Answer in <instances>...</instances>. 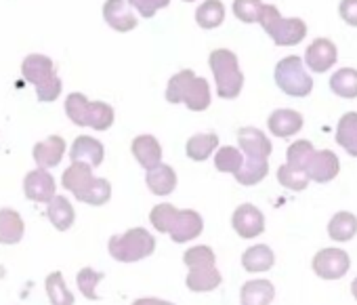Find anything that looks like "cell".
<instances>
[{"label": "cell", "mask_w": 357, "mask_h": 305, "mask_svg": "<svg viewBox=\"0 0 357 305\" xmlns=\"http://www.w3.org/2000/svg\"><path fill=\"white\" fill-rule=\"evenodd\" d=\"M305 171H307L311 181L328 184V181H332L338 175L340 163H338L336 154H332V151H328V149H321V151H315V154L311 156V161H309Z\"/></svg>", "instance_id": "8fae6325"}, {"label": "cell", "mask_w": 357, "mask_h": 305, "mask_svg": "<svg viewBox=\"0 0 357 305\" xmlns=\"http://www.w3.org/2000/svg\"><path fill=\"white\" fill-rule=\"evenodd\" d=\"M336 141L351 156L357 158V114L355 112H349L340 118L338 128H336Z\"/></svg>", "instance_id": "d4e9b609"}, {"label": "cell", "mask_w": 357, "mask_h": 305, "mask_svg": "<svg viewBox=\"0 0 357 305\" xmlns=\"http://www.w3.org/2000/svg\"><path fill=\"white\" fill-rule=\"evenodd\" d=\"M22 72L28 82L36 87L40 101H55L61 93V80L55 74L53 61L45 55H30L22 64Z\"/></svg>", "instance_id": "3957f363"}, {"label": "cell", "mask_w": 357, "mask_h": 305, "mask_svg": "<svg viewBox=\"0 0 357 305\" xmlns=\"http://www.w3.org/2000/svg\"><path fill=\"white\" fill-rule=\"evenodd\" d=\"M328 234L336 242H347L357 234V217L351 213H336L328 223Z\"/></svg>", "instance_id": "4316f807"}, {"label": "cell", "mask_w": 357, "mask_h": 305, "mask_svg": "<svg viewBox=\"0 0 357 305\" xmlns=\"http://www.w3.org/2000/svg\"><path fill=\"white\" fill-rule=\"evenodd\" d=\"M330 89H332V93H336L338 97L355 99V97H357V72L351 70V68L338 70V72L330 78Z\"/></svg>", "instance_id": "f1b7e54d"}, {"label": "cell", "mask_w": 357, "mask_h": 305, "mask_svg": "<svg viewBox=\"0 0 357 305\" xmlns=\"http://www.w3.org/2000/svg\"><path fill=\"white\" fill-rule=\"evenodd\" d=\"M217 145H219V137L217 135H213V133H200V135H194L190 141H188V145H185V154L192 158V161H196V163H202V161H206L213 151L217 149Z\"/></svg>", "instance_id": "cb8c5ba5"}, {"label": "cell", "mask_w": 357, "mask_h": 305, "mask_svg": "<svg viewBox=\"0 0 357 305\" xmlns=\"http://www.w3.org/2000/svg\"><path fill=\"white\" fill-rule=\"evenodd\" d=\"M132 156L145 171H149L162 163V147L151 135H139L132 141Z\"/></svg>", "instance_id": "e0dca14e"}, {"label": "cell", "mask_w": 357, "mask_h": 305, "mask_svg": "<svg viewBox=\"0 0 357 305\" xmlns=\"http://www.w3.org/2000/svg\"><path fill=\"white\" fill-rule=\"evenodd\" d=\"M273 261H275L273 251L265 244L248 248L242 257V265L246 271H267L273 267Z\"/></svg>", "instance_id": "484cf974"}, {"label": "cell", "mask_w": 357, "mask_h": 305, "mask_svg": "<svg viewBox=\"0 0 357 305\" xmlns=\"http://www.w3.org/2000/svg\"><path fill=\"white\" fill-rule=\"evenodd\" d=\"M238 143H240V149L244 151V156L252 161H267L273 149L265 133H261L259 128H250V126L238 133Z\"/></svg>", "instance_id": "30bf717a"}, {"label": "cell", "mask_w": 357, "mask_h": 305, "mask_svg": "<svg viewBox=\"0 0 357 305\" xmlns=\"http://www.w3.org/2000/svg\"><path fill=\"white\" fill-rule=\"evenodd\" d=\"M183 103L194 110V112H202L211 105V89H208V82L204 78H194L185 97H183Z\"/></svg>", "instance_id": "f546056e"}, {"label": "cell", "mask_w": 357, "mask_h": 305, "mask_svg": "<svg viewBox=\"0 0 357 305\" xmlns=\"http://www.w3.org/2000/svg\"><path fill=\"white\" fill-rule=\"evenodd\" d=\"M95 177H93V167L84 165V163H74L66 173H63V188L70 190L78 200H82V196L86 194V190L93 186Z\"/></svg>", "instance_id": "9a60e30c"}, {"label": "cell", "mask_w": 357, "mask_h": 305, "mask_svg": "<svg viewBox=\"0 0 357 305\" xmlns=\"http://www.w3.org/2000/svg\"><path fill=\"white\" fill-rule=\"evenodd\" d=\"M261 26L265 28V32L275 40V45H298L305 34H307V28L301 20L292 17V20H284L280 17L278 9L271 7V5H265L263 7V13H261Z\"/></svg>", "instance_id": "8992f818"}, {"label": "cell", "mask_w": 357, "mask_h": 305, "mask_svg": "<svg viewBox=\"0 0 357 305\" xmlns=\"http://www.w3.org/2000/svg\"><path fill=\"white\" fill-rule=\"evenodd\" d=\"M176 215H178V209H174L172 204L162 202V204H158V207L149 213V221L153 223V228H155L158 232L168 234L170 228H172V223H174V219H176Z\"/></svg>", "instance_id": "8d00e7d4"}, {"label": "cell", "mask_w": 357, "mask_h": 305, "mask_svg": "<svg viewBox=\"0 0 357 305\" xmlns=\"http://www.w3.org/2000/svg\"><path fill=\"white\" fill-rule=\"evenodd\" d=\"M107 246H109V255L116 261L132 263V261L149 257L153 253V248H155V240L147 230L135 228V230H128L122 236H112Z\"/></svg>", "instance_id": "277c9868"}, {"label": "cell", "mask_w": 357, "mask_h": 305, "mask_svg": "<svg viewBox=\"0 0 357 305\" xmlns=\"http://www.w3.org/2000/svg\"><path fill=\"white\" fill-rule=\"evenodd\" d=\"M196 20H198V26H200V28L213 30V28H217L219 24H223V20H225V9H223V5L219 3V0H208V3H204V5L198 9Z\"/></svg>", "instance_id": "836d02e7"}, {"label": "cell", "mask_w": 357, "mask_h": 305, "mask_svg": "<svg viewBox=\"0 0 357 305\" xmlns=\"http://www.w3.org/2000/svg\"><path fill=\"white\" fill-rule=\"evenodd\" d=\"M273 286L271 282L267 280H252V282H246L244 288H242V303L244 305H255V303H261V305H267L273 301Z\"/></svg>", "instance_id": "83f0119b"}, {"label": "cell", "mask_w": 357, "mask_h": 305, "mask_svg": "<svg viewBox=\"0 0 357 305\" xmlns=\"http://www.w3.org/2000/svg\"><path fill=\"white\" fill-rule=\"evenodd\" d=\"M334 61H336V47L326 38L315 40L307 51V66L313 72H326L334 66Z\"/></svg>", "instance_id": "ac0fdd59"}, {"label": "cell", "mask_w": 357, "mask_h": 305, "mask_svg": "<svg viewBox=\"0 0 357 305\" xmlns=\"http://www.w3.org/2000/svg\"><path fill=\"white\" fill-rule=\"evenodd\" d=\"M47 295H49L51 303H55V305H61V303L72 305L74 303V295L68 290L66 280L59 271H55L47 278Z\"/></svg>", "instance_id": "e575fe53"}, {"label": "cell", "mask_w": 357, "mask_h": 305, "mask_svg": "<svg viewBox=\"0 0 357 305\" xmlns=\"http://www.w3.org/2000/svg\"><path fill=\"white\" fill-rule=\"evenodd\" d=\"M242 165H244V151H240V149H236V147H231V145L217 149V156H215V167H217V171L236 175V173L242 169Z\"/></svg>", "instance_id": "1f68e13d"}, {"label": "cell", "mask_w": 357, "mask_h": 305, "mask_svg": "<svg viewBox=\"0 0 357 305\" xmlns=\"http://www.w3.org/2000/svg\"><path fill=\"white\" fill-rule=\"evenodd\" d=\"M194 78H196V74L192 70H183V72H178L176 76H172L170 82H168V89H166V99L170 103L183 101V97H185V93H188Z\"/></svg>", "instance_id": "d590c367"}, {"label": "cell", "mask_w": 357, "mask_h": 305, "mask_svg": "<svg viewBox=\"0 0 357 305\" xmlns=\"http://www.w3.org/2000/svg\"><path fill=\"white\" fill-rule=\"evenodd\" d=\"M128 3L143 15V17H151L158 9L166 7L170 0H128Z\"/></svg>", "instance_id": "b9f144b4"}, {"label": "cell", "mask_w": 357, "mask_h": 305, "mask_svg": "<svg viewBox=\"0 0 357 305\" xmlns=\"http://www.w3.org/2000/svg\"><path fill=\"white\" fill-rule=\"evenodd\" d=\"M47 215H49L51 223H53L59 232L70 230V228H72V223H74V217H76L74 207H72V204H70V200H68V198H63V196H53V200L49 202V211H47Z\"/></svg>", "instance_id": "603a6c76"}, {"label": "cell", "mask_w": 357, "mask_h": 305, "mask_svg": "<svg viewBox=\"0 0 357 305\" xmlns=\"http://www.w3.org/2000/svg\"><path fill=\"white\" fill-rule=\"evenodd\" d=\"M278 179H280V184H282L284 188L294 190V192L305 190V188L309 186V181H311L305 169L294 167V165H288V163H286L284 167H280V171H278Z\"/></svg>", "instance_id": "d6a6232c"}, {"label": "cell", "mask_w": 357, "mask_h": 305, "mask_svg": "<svg viewBox=\"0 0 357 305\" xmlns=\"http://www.w3.org/2000/svg\"><path fill=\"white\" fill-rule=\"evenodd\" d=\"M103 15H105V22L118 32H128L137 26V20L128 11L126 0H107L103 7Z\"/></svg>", "instance_id": "ffe728a7"}, {"label": "cell", "mask_w": 357, "mask_h": 305, "mask_svg": "<svg viewBox=\"0 0 357 305\" xmlns=\"http://www.w3.org/2000/svg\"><path fill=\"white\" fill-rule=\"evenodd\" d=\"M66 154V141L59 135H51L34 145V161L40 169H51L61 163Z\"/></svg>", "instance_id": "5bb4252c"}, {"label": "cell", "mask_w": 357, "mask_h": 305, "mask_svg": "<svg viewBox=\"0 0 357 305\" xmlns=\"http://www.w3.org/2000/svg\"><path fill=\"white\" fill-rule=\"evenodd\" d=\"M0 278H5V267L3 265H0Z\"/></svg>", "instance_id": "f6af8a7d"}, {"label": "cell", "mask_w": 357, "mask_h": 305, "mask_svg": "<svg viewBox=\"0 0 357 305\" xmlns=\"http://www.w3.org/2000/svg\"><path fill=\"white\" fill-rule=\"evenodd\" d=\"M188 3H190V0H188Z\"/></svg>", "instance_id": "bcb514c9"}, {"label": "cell", "mask_w": 357, "mask_h": 305, "mask_svg": "<svg viewBox=\"0 0 357 305\" xmlns=\"http://www.w3.org/2000/svg\"><path fill=\"white\" fill-rule=\"evenodd\" d=\"M202 228H204V221H202V217L196 211H178V215H176V219H174V223H172L168 234H170V238L174 242L183 244L188 240L198 238Z\"/></svg>", "instance_id": "4fadbf2b"}, {"label": "cell", "mask_w": 357, "mask_h": 305, "mask_svg": "<svg viewBox=\"0 0 357 305\" xmlns=\"http://www.w3.org/2000/svg\"><path fill=\"white\" fill-rule=\"evenodd\" d=\"M183 261L190 267V276L185 280L188 288L196 292H204V290H215L221 284V274L215 267V253L208 246L190 248L183 255Z\"/></svg>", "instance_id": "6da1fadb"}, {"label": "cell", "mask_w": 357, "mask_h": 305, "mask_svg": "<svg viewBox=\"0 0 357 305\" xmlns=\"http://www.w3.org/2000/svg\"><path fill=\"white\" fill-rule=\"evenodd\" d=\"M267 173H269V163L267 161H252V158L244 156V165L236 173V179L242 186H257L267 177Z\"/></svg>", "instance_id": "4dcf8cb0"}, {"label": "cell", "mask_w": 357, "mask_h": 305, "mask_svg": "<svg viewBox=\"0 0 357 305\" xmlns=\"http://www.w3.org/2000/svg\"><path fill=\"white\" fill-rule=\"evenodd\" d=\"M109 196H112V186H109L105 179H97V177H95L93 186H91V188L86 190V194L82 196V202L93 204V207H101V204H105V202L109 200Z\"/></svg>", "instance_id": "ab89813d"}, {"label": "cell", "mask_w": 357, "mask_h": 305, "mask_svg": "<svg viewBox=\"0 0 357 305\" xmlns=\"http://www.w3.org/2000/svg\"><path fill=\"white\" fill-rule=\"evenodd\" d=\"M234 230L242 236V238H255L259 234H263L265 230V219L263 213L252 207V204H242L236 209L234 219H231Z\"/></svg>", "instance_id": "7c38bea8"}, {"label": "cell", "mask_w": 357, "mask_h": 305, "mask_svg": "<svg viewBox=\"0 0 357 305\" xmlns=\"http://www.w3.org/2000/svg\"><path fill=\"white\" fill-rule=\"evenodd\" d=\"M24 238V221L17 211L0 209V242L15 244Z\"/></svg>", "instance_id": "7402d4cb"}, {"label": "cell", "mask_w": 357, "mask_h": 305, "mask_svg": "<svg viewBox=\"0 0 357 305\" xmlns=\"http://www.w3.org/2000/svg\"><path fill=\"white\" fill-rule=\"evenodd\" d=\"M66 112L78 126L107 131L114 124V110L103 101H89L82 93H72L66 99Z\"/></svg>", "instance_id": "7a4b0ae2"}, {"label": "cell", "mask_w": 357, "mask_h": 305, "mask_svg": "<svg viewBox=\"0 0 357 305\" xmlns=\"http://www.w3.org/2000/svg\"><path fill=\"white\" fill-rule=\"evenodd\" d=\"M269 131L275 137H290L301 131L303 126V116L294 110H275L269 120H267Z\"/></svg>", "instance_id": "d6986e66"}, {"label": "cell", "mask_w": 357, "mask_h": 305, "mask_svg": "<svg viewBox=\"0 0 357 305\" xmlns=\"http://www.w3.org/2000/svg\"><path fill=\"white\" fill-rule=\"evenodd\" d=\"M101 280H103V274H101V271H95V269H91V267H84V269L78 274V288L82 290V295H84L86 299L97 301L99 297H97L95 286H97Z\"/></svg>", "instance_id": "60d3db41"}, {"label": "cell", "mask_w": 357, "mask_h": 305, "mask_svg": "<svg viewBox=\"0 0 357 305\" xmlns=\"http://www.w3.org/2000/svg\"><path fill=\"white\" fill-rule=\"evenodd\" d=\"M147 188L155 194V196H168L174 188H176V175L168 165H158L153 169L147 171Z\"/></svg>", "instance_id": "44dd1931"}, {"label": "cell", "mask_w": 357, "mask_h": 305, "mask_svg": "<svg viewBox=\"0 0 357 305\" xmlns=\"http://www.w3.org/2000/svg\"><path fill=\"white\" fill-rule=\"evenodd\" d=\"M313 154H315V149H313V145L309 141H294L286 151V163L294 165V167H301V169H307Z\"/></svg>", "instance_id": "74e56055"}, {"label": "cell", "mask_w": 357, "mask_h": 305, "mask_svg": "<svg viewBox=\"0 0 357 305\" xmlns=\"http://www.w3.org/2000/svg\"><path fill=\"white\" fill-rule=\"evenodd\" d=\"M340 15L349 26H357V0H342Z\"/></svg>", "instance_id": "7bdbcfd3"}, {"label": "cell", "mask_w": 357, "mask_h": 305, "mask_svg": "<svg viewBox=\"0 0 357 305\" xmlns=\"http://www.w3.org/2000/svg\"><path fill=\"white\" fill-rule=\"evenodd\" d=\"M275 82L286 95H292V97H305L313 89V80L305 72L301 57L282 59L275 68Z\"/></svg>", "instance_id": "52a82bcc"}, {"label": "cell", "mask_w": 357, "mask_h": 305, "mask_svg": "<svg viewBox=\"0 0 357 305\" xmlns=\"http://www.w3.org/2000/svg\"><path fill=\"white\" fill-rule=\"evenodd\" d=\"M24 192L28 200L34 202H51L55 196V179L47 169H36L26 175L24 179Z\"/></svg>", "instance_id": "9c48e42d"}, {"label": "cell", "mask_w": 357, "mask_h": 305, "mask_svg": "<svg viewBox=\"0 0 357 305\" xmlns=\"http://www.w3.org/2000/svg\"><path fill=\"white\" fill-rule=\"evenodd\" d=\"M263 3L261 0H236L234 3V13L238 20L246 22V24H252V22H259L261 20V13H263Z\"/></svg>", "instance_id": "f35d334b"}, {"label": "cell", "mask_w": 357, "mask_h": 305, "mask_svg": "<svg viewBox=\"0 0 357 305\" xmlns=\"http://www.w3.org/2000/svg\"><path fill=\"white\" fill-rule=\"evenodd\" d=\"M70 158L72 163H84L91 167H99L103 163V145L101 141L93 139V137H78L70 149Z\"/></svg>", "instance_id": "2e32d148"}, {"label": "cell", "mask_w": 357, "mask_h": 305, "mask_svg": "<svg viewBox=\"0 0 357 305\" xmlns=\"http://www.w3.org/2000/svg\"><path fill=\"white\" fill-rule=\"evenodd\" d=\"M351 292H353V297L357 299V278L353 280V284H351Z\"/></svg>", "instance_id": "ee69618b"}, {"label": "cell", "mask_w": 357, "mask_h": 305, "mask_svg": "<svg viewBox=\"0 0 357 305\" xmlns=\"http://www.w3.org/2000/svg\"><path fill=\"white\" fill-rule=\"evenodd\" d=\"M211 68L217 80V91L221 99H234L240 95L244 76L238 66V57L231 51L219 49L211 55Z\"/></svg>", "instance_id": "5b68a950"}, {"label": "cell", "mask_w": 357, "mask_h": 305, "mask_svg": "<svg viewBox=\"0 0 357 305\" xmlns=\"http://www.w3.org/2000/svg\"><path fill=\"white\" fill-rule=\"evenodd\" d=\"M313 271L324 280H338L349 271V255L340 248H324L313 259Z\"/></svg>", "instance_id": "ba28073f"}]
</instances>
